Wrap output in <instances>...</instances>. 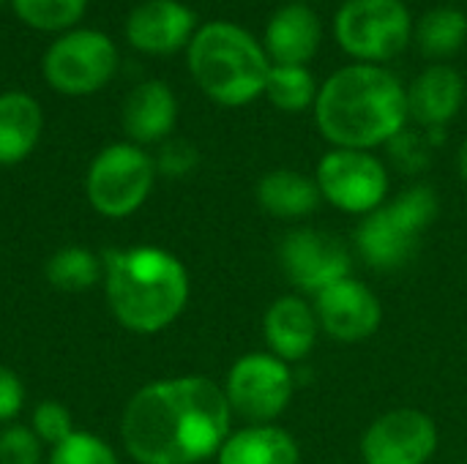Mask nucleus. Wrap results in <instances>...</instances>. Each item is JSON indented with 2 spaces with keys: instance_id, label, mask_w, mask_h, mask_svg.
Wrapping results in <instances>:
<instances>
[{
  "instance_id": "obj_24",
  "label": "nucleus",
  "mask_w": 467,
  "mask_h": 464,
  "mask_svg": "<svg viewBox=\"0 0 467 464\" xmlns=\"http://www.w3.org/2000/svg\"><path fill=\"white\" fill-rule=\"evenodd\" d=\"M317 77L309 71V66H271V77L265 85L268 101L282 112H304L315 107L317 98Z\"/></svg>"
},
{
  "instance_id": "obj_13",
  "label": "nucleus",
  "mask_w": 467,
  "mask_h": 464,
  "mask_svg": "<svg viewBox=\"0 0 467 464\" xmlns=\"http://www.w3.org/2000/svg\"><path fill=\"white\" fill-rule=\"evenodd\" d=\"M315 314L331 339L364 342L380 328L383 306L364 282L345 276L315 295Z\"/></svg>"
},
{
  "instance_id": "obj_12",
  "label": "nucleus",
  "mask_w": 467,
  "mask_h": 464,
  "mask_svg": "<svg viewBox=\"0 0 467 464\" xmlns=\"http://www.w3.org/2000/svg\"><path fill=\"white\" fill-rule=\"evenodd\" d=\"M279 263L287 282L312 295L350 276V252L345 243L337 235L312 227L293 230L282 238Z\"/></svg>"
},
{
  "instance_id": "obj_32",
  "label": "nucleus",
  "mask_w": 467,
  "mask_h": 464,
  "mask_svg": "<svg viewBox=\"0 0 467 464\" xmlns=\"http://www.w3.org/2000/svg\"><path fill=\"white\" fill-rule=\"evenodd\" d=\"M457 170H460V178L467 183V139L460 148V156H457Z\"/></svg>"
},
{
  "instance_id": "obj_2",
  "label": "nucleus",
  "mask_w": 467,
  "mask_h": 464,
  "mask_svg": "<svg viewBox=\"0 0 467 464\" xmlns=\"http://www.w3.org/2000/svg\"><path fill=\"white\" fill-rule=\"evenodd\" d=\"M408 120V88L386 66L348 63L320 85L315 98V123L334 148L389 145Z\"/></svg>"
},
{
  "instance_id": "obj_36",
  "label": "nucleus",
  "mask_w": 467,
  "mask_h": 464,
  "mask_svg": "<svg viewBox=\"0 0 467 464\" xmlns=\"http://www.w3.org/2000/svg\"><path fill=\"white\" fill-rule=\"evenodd\" d=\"M0 3H3V0H0Z\"/></svg>"
},
{
  "instance_id": "obj_17",
  "label": "nucleus",
  "mask_w": 467,
  "mask_h": 464,
  "mask_svg": "<svg viewBox=\"0 0 467 464\" xmlns=\"http://www.w3.org/2000/svg\"><path fill=\"white\" fill-rule=\"evenodd\" d=\"M317 331L320 323L315 309L298 295H285L274 301L263 317L265 345L271 356H276L285 364L304 361L317 342Z\"/></svg>"
},
{
  "instance_id": "obj_16",
  "label": "nucleus",
  "mask_w": 467,
  "mask_h": 464,
  "mask_svg": "<svg viewBox=\"0 0 467 464\" xmlns=\"http://www.w3.org/2000/svg\"><path fill=\"white\" fill-rule=\"evenodd\" d=\"M467 98L462 74L449 63H430L408 85V118L427 129H446Z\"/></svg>"
},
{
  "instance_id": "obj_1",
  "label": "nucleus",
  "mask_w": 467,
  "mask_h": 464,
  "mask_svg": "<svg viewBox=\"0 0 467 464\" xmlns=\"http://www.w3.org/2000/svg\"><path fill=\"white\" fill-rule=\"evenodd\" d=\"M230 424L224 388L189 375L140 388L123 410L120 438L137 464H200L219 454Z\"/></svg>"
},
{
  "instance_id": "obj_7",
  "label": "nucleus",
  "mask_w": 467,
  "mask_h": 464,
  "mask_svg": "<svg viewBox=\"0 0 467 464\" xmlns=\"http://www.w3.org/2000/svg\"><path fill=\"white\" fill-rule=\"evenodd\" d=\"M156 161L129 142L104 148L88 167L85 194L96 213L107 219H126L145 205L153 191Z\"/></svg>"
},
{
  "instance_id": "obj_30",
  "label": "nucleus",
  "mask_w": 467,
  "mask_h": 464,
  "mask_svg": "<svg viewBox=\"0 0 467 464\" xmlns=\"http://www.w3.org/2000/svg\"><path fill=\"white\" fill-rule=\"evenodd\" d=\"M156 161V172L167 178H183L197 167V148L186 139H170L161 145Z\"/></svg>"
},
{
  "instance_id": "obj_34",
  "label": "nucleus",
  "mask_w": 467,
  "mask_h": 464,
  "mask_svg": "<svg viewBox=\"0 0 467 464\" xmlns=\"http://www.w3.org/2000/svg\"><path fill=\"white\" fill-rule=\"evenodd\" d=\"M400 3H405V5H408V3H410V0H400Z\"/></svg>"
},
{
  "instance_id": "obj_27",
  "label": "nucleus",
  "mask_w": 467,
  "mask_h": 464,
  "mask_svg": "<svg viewBox=\"0 0 467 464\" xmlns=\"http://www.w3.org/2000/svg\"><path fill=\"white\" fill-rule=\"evenodd\" d=\"M432 139L427 131H410V129H402L391 142H389V156L391 161L397 164L400 172L405 175H419L421 170L430 167V159H432Z\"/></svg>"
},
{
  "instance_id": "obj_4",
  "label": "nucleus",
  "mask_w": 467,
  "mask_h": 464,
  "mask_svg": "<svg viewBox=\"0 0 467 464\" xmlns=\"http://www.w3.org/2000/svg\"><path fill=\"white\" fill-rule=\"evenodd\" d=\"M186 60L197 88L222 107H246L265 96L274 66L263 41L246 27L222 19L197 27Z\"/></svg>"
},
{
  "instance_id": "obj_21",
  "label": "nucleus",
  "mask_w": 467,
  "mask_h": 464,
  "mask_svg": "<svg viewBox=\"0 0 467 464\" xmlns=\"http://www.w3.org/2000/svg\"><path fill=\"white\" fill-rule=\"evenodd\" d=\"M317 183L298 170H271L257 183V202L268 216L304 219L320 205Z\"/></svg>"
},
{
  "instance_id": "obj_3",
  "label": "nucleus",
  "mask_w": 467,
  "mask_h": 464,
  "mask_svg": "<svg viewBox=\"0 0 467 464\" xmlns=\"http://www.w3.org/2000/svg\"><path fill=\"white\" fill-rule=\"evenodd\" d=\"M107 304L131 334H159L172 325L189 304L186 265L159 246H134L104 257Z\"/></svg>"
},
{
  "instance_id": "obj_31",
  "label": "nucleus",
  "mask_w": 467,
  "mask_h": 464,
  "mask_svg": "<svg viewBox=\"0 0 467 464\" xmlns=\"http://www.w3.org/2000/svg\"><path fill=\"white\" fill-rule=\"evenodd\" d=\"M25 405V386L19 375L0 364V424H11Z\"/></svg>"
},
{
  "instance_id": "obj_23",
  "label": "nucleus",
  "mask_w": 467,
  "mask_h": 464,
  "mask_svg": "<svg viewBox=\"0 0 467 464\" xmlns=\"http://www.w3.org/2000/svg\"><path fill=\"white\" fill-rule=\"evenodd\" d=\"M44 273L47 282L60 293H85L101 282L104 263L82 246H66L47 260Z\"/></svg>"
},
{
  "instance_id": "obj_6",
  "label": "nucleus",
  "mask_w": 467,
  "mask_h": 464,
  "mask_svg": "<svg viewBox=\"0 0 467 464\" xmlns=\"http://www.w3.org/2000/svg\"><path fill=\"white\" fill-rule=\"evenodd\" d=\"M334 38L353 63L386 66L413 44V16L400 0H345L334 14Z\"/></svg>"
},
{
  "instance_id": "obj_11",
  "label": "nucleus",
  "mask_w": 467,
  "mask_h": 464,
  "mask_svg": "<svg viewBox=\"0 0 467 464\" xmlns=\"http://www.w3.org/2000/svg\"><path fill=\"white\" fill-rule=\"evenodd\" d=\"M438 451L435 421L416 410H389L369 424L361 440L364 464H427Z\"/></svg>"
},
{
  "instance_id": "obj_9",
  "label": "nucleus",
  "mask_w": 467,
  "mask_h": 464,
  "mask_svg": "<svg viewBox=\"0 0 467 464\" xmlns=\"http://www.w3.org/2000/svg\"><path fill=\"white\" fill-rule=\"evenodd\" d=\"M293 372L271 353H249L238 358L227 375L224 397L233 413L249 424H271L293 399Z\"/></svg>"
},
{
  "instance_id": "obj_33",
  "label": "nucleus",
  "mask_w": 467,
  "mask_h": 464,
  "mask_svg": "<svg viewBox=\"0 0 467 464\" xmlns=\"http://www.w3.org/2000/svg\"><path fill=\"white\" fill-rule=\"evenodd\" d=\"M287 3H306V0H287Z\"/></svg>"
},
{
  "instance_id": "obj_18",
  "label": "nucleus",
  "mask_w": 467,
  "mask_h": 464,
  "mask_svg": "<svg viewBox=\"0 0 467 464\" xmlns=\"http://www.w3.org/2000/svg\"><path fill=\"white\" fill-rule=\"evenodd\" d=\"M178 120V101L167 82H140L123 104V129L137 145L161 142L172 134Z\"/></svg>"
},
{
  "instance_id": "obj_28",
  "label": "nucleus",
  "mask_w": 467,
  "mask_h": 464,
  "mask_svg": "<svg viewBox=\"0 0 467 464\" xmlns=\"http://www.w3.org/2000/svg\"><path fill=\"white\" fill-rule=\"evenodd\" d=\"M30 429L36 432V438H38L44 446H52V449H55L57 443H63V440L74 432L71 413H68L60 402H41V405H36V410H33Z\"/></svg>"
},
{
  "instance_id": "obj_29",
  "label": "nucleus",
  "mask_w": 467,
  "mask_h": 464,
  "mask_svg": "<svg viewBox=\"0 0 467 464\" xmlns=\"http://www.w3.org/2000/svg\"><path fill=\"white\" fill-rule=\"evenodd\" d=\"M41 446L30 427L11 424L0 432V464H41Z\"/></svg>"
},
{
  "instance_id": "obj_14",
  "label": "nucleus",
  "mask_w": 467,
  "mask_h": 464,
  "mask_svg": "<svg viewBox=\"0 0 467 464\" xmlns=\"http://www.w3.org/2000/svg\"><path fill=\"white\" fill-rule=\"evenodd\" d=\"M197 33V14L181 0H145L126 19V38L148 55H172L189 46Z\"/></svg>"
},
{
  "instance_id": "obj_35",
  "label": "nucleus",
  "mask_w": 467,
  "mask_h": 464,
  "mask_svg": "<svg viewBox=\"0 0 467 464\" xmlns=\"http://www.w3.org/2000/svg\"><path fill=\"white\" fill-rule=\"evenodd\" d=\"M457 464H467V462H457Z\"/></svg>"
},
{
  "instance_id": "obj_15",
  "label": "nucleus",
  "mask_w": 467,
  "mask_h": 464,
  "mask_svg": "<svg viewBox=\"0 0 467 464\" xmlns=\"http://www.w3.org/2000/svg\"><path fill=\"white\" fill-rule=\"evenodd\" d=\"M323 44V22L306 3H285L265 22L263 46L271 63L309 66Z\"/></svg>"
},
{
  "instance_id": "obj_10",
  "label": "nucleus",
  "mask_w": 467,
  "mask_h": 464,
  "mask_svg": "<svg viewBox=\"0 0 467 464\" xmlns=\"http://www.w3.org/2000/svg\"><path fill=\"white\" fill-rule=\"evenodd\" d=\"M118 68L115 44L99 30L60 36L44 55L47 82L66 96H88L104 88Z\"/></svg>"
},
{
  "instance_id": "obj_19",
  "label": "nucleus",
  "mask_w": 467,
  "mask_h": 464,
  "mask_svg": "<svg viewBox=\"0 0 467 464\" xmlns=\"http://www.w3.org/2000/svg\"><path fill=\"white\" fill-rule=\"evenodd\" d=\"M301 451L296 438L274 424H249L230 432L216 454V464H298Z\"/></svg>"
},
{
  "instance_id": "obj_5",
  "label": "nucleus",
  "mask_w": 467,
  "mask_h": 464,
  "mask_svg": "<svg viewBox=\"0 0 467 464\" xmlns=\"http://www.w3.org/2000/svg\"><path fill=\"white\" fill-rule=\"evenodd\" d=\"M441 202L432 186L416 183L367 213L356 230V249L361 260L378 273H394L405 268L419 252L421 235L438 219Z\"/></svg>"
},
{
  "instance_id": "obj_25",
  "label": "nucleus",
  "mask_w": 467,
  "mask_h": 464,
  "mask_svg": "<svg viewBox=\"0 0 467 464\" xmlns=\"http://www.w3.org/2000/svg\"><path fill=\"white\" fill-rule=\"evenodd\" d=\"M16 16L38 30L71 27L82 14L88 0H11Z\"/></svg>"
},
{
  "instance_id": "obj_22",
  "label": "nucleus",
  "mask_w": 467,
  "mask_h": 464,
  "mask_svg": "<svg viewBox=\"0 0 467 464\" xmlns=\"http://www.w3.org/2000/svg\"><path fill=\"white\" fill-rule=\"evenodd\" d=\"M467 41V14L457 5H435L413 22V44L432 63H446Z\"/></svg>"
},
{
  "instance_id": "obj_26",
  "label": "nucleus",
  "mask_w": 467,
  "mask_h": 464,
  "mask_svg": "<svg viewBox=\"0 0 467 464\" xmlns=\"http://www.w3.org/2000/svg\"><path fill=\"white\" fill-rule=\"evenodd\" d=\"M49 464H118L112 446L93 432H71L49 454Z\"/></svg>"
},
{
  "instance_id": "obj_8",
  "label": "nucleus",
  "mask_w": 467,
  "mask_h": 464,
  "mask_svg": "<svg viewBox=\"0 0 467 464\" xmlns=\"http://www.w3.org/2000/svg\"><path fill=\"white\" fill-rule=\"evenodd\" d=\"M315 183L323 200L356 216L378 211L389 194V172L372 150L331 148L317 164Z\"/></svg>"
},
{
  "instance_id": "obj_20",
  "label": "nucleus",
  "mask_w": 467,
  "mask_h": 464,
  "mask_svg": "<svg viewBox=\"0 0 467 464\" xmlns=\"http://www.w3.org/2000/svg\"><path fill=\"white\" fill-rule=\"evenodd\" d=\"M44 129L41 107L33 96L11 90L0 96V167L25 161Z\"/></svg>"
}]
</instances>
